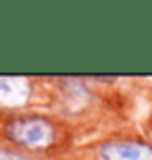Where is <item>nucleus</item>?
Here are the masks:
<instances>
[{
    "label": "nucleus",
    "instance_id": "1",
    "mask_svg": "<svg viewBox=\"0 0 152 160\" xmlns=\"http://www.w3.org/2000/svg\"><path fill=\"white\" fill-rule=\"evenodd\" d=\"M6 137L29 152H44L54 143V125L42 117H17L6 125Z\"/></svg>",
    "mask_w": 152,
    "mask_h": 160
},
{
    "label": "nucleus",
    "instance_id": "2",
    "mask_svg": "<svg viewBox=\"0 0 152 160\" xmlns=\"http://www.w3.org/2000/svg\"><path fill=\"white\" fill-rule=\"evenodd\" d=\"M100 158L102 160H152V146L142 142H129V139L108 142L100 148Z\"/></svg>",
    "mask_w": 152,
    "mask_h": 160
},
{
    "label": "nucleus",
    "instance_id": "3",
    "mask_svg": "<svg viewBox=\"0 0 152 160\" xmlns=\"http://www.w3.org/2000/svg\"><path fill=\"white\" fill-rule=\"evenodd\" d=\"M31 96L25 77H0V106H23Z\"/></svg>",
    "mask_w": 152,
    "mask_h": 160
},
{
    "label": "nucleus",
    "instance_id": "4",
    "mask_svg": "<svg viewBox=\"0 0 152 160\" xmlns=\"http://www.w3.org/2000/svg\"><path fill=\"white\" fill-rule=\"evenodd\" d=\"M0 160H44L31 154H23V152H15V150L0 148Z\"/></svg>",
    "mask_w": 152,
    "mask_h": 160
}]
</instances>
